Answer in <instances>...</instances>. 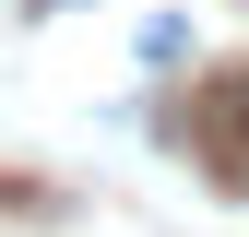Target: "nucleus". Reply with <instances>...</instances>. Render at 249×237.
<instances>
[{"instance_id": "obj_1", "label": "nucleus", "mask_w": 249, "mask_h": 237, "mask_svg": "<svg viewBox=\"0 0 249 237\" xmlns=\"http://www.w3.org/2000/svg\"><path fill=\"white\" fill-rule=\"evenodd\" d=\"M190 154L249 202V59H237V71H213L202 95H190Z\"/></svg>"}]
</instances>
